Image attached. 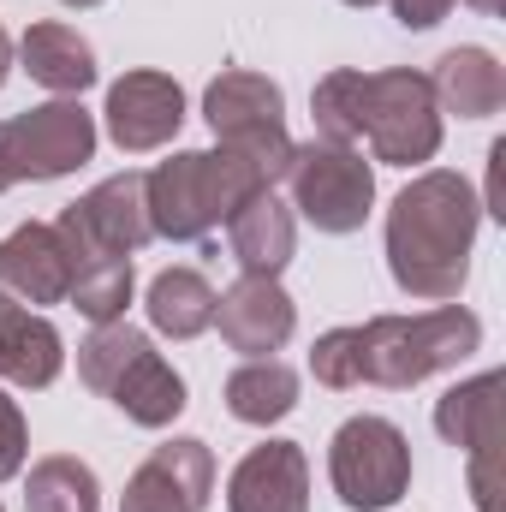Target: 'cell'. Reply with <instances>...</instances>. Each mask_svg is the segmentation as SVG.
<instances>
[{
	"instance_id": "obj_1",
	"label": "cell",
	"mask_w": 506,
	"mask_h": 512,
	"mask_svg": "<svg viewBox=\"0 0 506 512\" xmlns=\"http://www.w3.org/2000/svg\"><path fill=\"white\" fill-rule=\"evenodd\" d=\"M310 120L328 143H370V155L387 167H423L441 149V108L423 72H328L310 90Z\"/></svg>"
},
{
	"instance_id": "obj_2",
	"label": "cell",
	"mask_w": 506,
	"mask_h": 512,
	"mask_svg": "<svg viewBox=\"0 0 506 512\" xmlns=\"http://www.w3.org/2000/svg\"><path fill=\"white\" fill-rule=\"evenodd\" d=\"M483 227V203L465 173H417L387 209V268L405 298L447 304L465 292L471 245Z\"/></svg>"
},
{
	"instance_id": "obj_3",
	"label": "cell",
	"mask_w": 506,
	"mask_h": 512,
	"mask_svg": "<svg viewBox=\"0 0 506 512\" xmlns=\"http://www.w3.org/2000/svg\"><path fill=\"white\" fill-rule=\"evenodd\" d=\"M256 191H274V179L245 161L239 149H179L173 161L143 173V203H149V233L191 245L209 239L221 221H233Z\"/></svg>"
},
{
	"instance_id": "obj_4",
	"label": "cell",
	"mask_w": 506,
	"mask_h": 512,
	"mask_svg": "<svg viewBox=\"0 0 506 512\" xmlns=\"http://www.w3.org/2000/svg\"><path fill=\"white\" fill-rule=\"evenodd\" d=\"M483 346V322L465 304L423 316H370L358 328V376L376 387H417L441 370H459Z\"/></svg>"
},
{
	"instance_id": "obj_5",
	"label": "cell",
	"mask_w": 506,
	"mask_h": 512,
	"mask_svg": "<svg viewBox=\"0 0 506 512\" xmlns=\"http://www.w3.org/2000/svg\"><path fill=\"white\" fill-rule=\"evenodd\" d=\"M78 376L96 387L102 399H114L131 423H143V429H167L185 411V376L149 346L143 328H131L126 316L102 322L78 346Z\"/></svg>"
},
{
	"instance_id": "obj_6",
	"label": "cell",
	"mask_w": 506,
	"mask_h": 512,
	"mask_svg": "<svg viewBox=\"0 0 506 512\" xmlns=\"http://www.w3.org/2000/svg\"><path fill=\"white\" fill-rule=\"evenodd\" d=\"M286 191H292V209L316 227V233H358L370 221V203H376V173L370 161L352 149V143H328V137H310V143H292V161H286Z\"/></svg>"
},
{
	"instance_id": "obj_7",
	"label": "cell",
	"mask_w": 506,
	"mask_h": 512,
	"mask_svg": "<svg viewBox=\"0 0 506 512\" xmlns=\"http://www.w3.org/2000/svg\"><path fill=\"white\" fill-rule=\"evenodd\" d=\"M203 120L215 131L221 149H239L245 161H256L268 179L286 173L292 161V137H286V96L274 78L245 72V66H227L221 78H209L203 90Z\"/></svg>"
},
{
	"instance_id": "obj_8",
	"label": "cell",
	"mask_w": 506,
	"mask_h": 512,
	"mask_svg": "<svg viewBox=\"0 0 506 512\" xmlns=\"http://www.w3.org/2000/svg\"><path fill=\"white\" fill-rule=\"evenodd\" d=\"M328 477L334 495L352 512H381L411 489V441L387 417H346L328 441Z\"/></svg>"
},
{
	"instance_id": "obj_9",
	"label": "cell",
	"mask_w": 506,
	"mask_h": 512,
	"mask_svg": "<svg viewBox=\"0 0 506 512\" xmlns=\"http://www.w3.org/2000/svg\"><path fill=\"white\" fill-rule=\"evenodd\" d=\"M60 233V251H66V268L90 262V256H131L143 251L155 233H149V203H143V173L126 167L114 179H102L90 197L66 203V215L54 221Z\"/></svg>"
},
{
	"instance_id": "obj_10",
	"label": "cell",
	"mask_w": 506,
	"mask_h": 512,
	"mask_svg": "<svg viewBox=\"0 0 506 512\" xmlns=\"http://www.w3.org/2000/svg\"><path fill=\"white\" fill-rule=\"evenodd\" d=\"M0 155H6L12 185L18 179H66L96 155V120L72 96L42 102V108L0 126Z\"/></svg>"
},
{
	"instance_id": "obj_11",
	"label": "cell",
	"mask_w": 506,
	"mask_h": 512,
	"mask_svg": "<svg viewBox=\"0 0 506 512\" xmlns=\"http://www.w3.org/2000/svg\"><path fill=\"white\" fill-rule=\"evenodd\" d=\"M215 495V453L197 435L161 441L126 477L120 512H203Z\"/></svg>"
},
{
	"instance_id": "obj_12",
	"label": "cell",
	"mask_w": 506,
	"mask_h": 512,
	"mask_svg": "<svg viewBox=\"0 0 506 512\" xmlns=\"http://www.w3.org/2000/svg\"><path fill=\"white\" fill-rule=\"evenodd\" d=\"M108 137L120 143V155H149L167 149L185 126V90L167 72H126L108 84Z\"/></svg>"
},
{
	"instance_id": "obj_13",
	"label": "cell",
	"mask_w": 506,
	"mask_h": 512,
	"mask_svg": "<svg viewBox=\"0 0 506 512\" xmlns=\"http://www.w3.org/2000/svg\"><path fill=\"white\" fill-rule=\"evenodd\" d=\"M215 322H221V340L245 358H268L292 340L298 328V304L280 292V280H262V274H239L221 298H215Z\"/></svg>"
},
{
	"instance_id": "obj_14",
	"label": "cell",
	"mask_w": 506,
	"mask_h": 512,
	"mask_svg": "<svg viewBox=\"0 0 506 512\" xmlns=\"http://www.w3.org/2000/svg\"><path fill=\"white\" fill-rule=\"evenodd\" d=\"M227 512H310V459L298 441H262L227 477Z\"/></svg>"
},
{
	"instance_id": "obj_15",
	"label": "cell",
	"mask_w": 506,
	"mask_h": 512,
	"mask_svg": "<svg viewBox=\"0 0 506 512\" xmlns=\"http://www.w3.org/2000/svg\"><path fill=\"white\" fill-rule=\"evenodd\" d=\"M66 286H72V268L54 221H24L0 239V298L36 310V304H66Z\"/></svg>"
},
{
	"instance_id": "obj_16",
	"label": "cell",
	"mask_w": 506,
	"mask_h": 512,
	"mask_svg": "<svg viewBox=\"0 0 506 512\" xmlns=\"http://www.w3.org/2000/svg\"><path fill=\"white\" fill-rule=\"evenodd\" d=\"M429 90H435V108L441 114H459V120H495L506 102V66L489 48H447L429 72Z\"/></svg>"
},
{
	"instance_id": "obj_17",
	"label": "cell",
	"mask_w": 506,
	"mask_h": 512,
	"mask_svg": "<svg viewBox=\"0 0 506 512\" xmlns=\"http://www.w3.org/2000/svg\"><path fill=\"white\" fill-rule=\"evenodd\" d=\"M66 364L60 328L12 298H0V382L12 387H54Z\"/></svg>"
},
{
	"instance_id": "obj_18",
	"label": "cell",
	"mask_w": 506,
	"mask_h": 512,
	"mask_svg": "<svg viewBox=\"0 0 506 512\" xmlns=\"http://www.w3.org/2000/svg\"><path fill=\"white\" fill-rule=\"evenodd\" d=\"M227 239H233V262H239L245 274L280 280V268L298 251V215H292L274 191H256L251 203L227 221Z\"/></svg>"
},
{
	"instance_id": "obj_19",
	"label": "cell",
	"mask_w": 506,
	"mask_h": 512,
	"mask_svg": "<svg viewBox=\"0 0 506 512\" xmlns=\"http://www.w3.org/2000/svg\"><path fill=\"white\" fill-rule=\"evenodd\" d=\"M18 60H24V72H30L42 90L72 96V102L102 78L96 48H90L72 24H30V30L18 36Z\"/></svg>"
},
{
	"instance_id": "obj_20",
	"label": "cell",
	"mask_w": 506,
	"mask_h": 512,
	"mask_svg": "<svg viewBox=\"0 0 506 512\" xmlns=\"http://www.w3.org/2000/svg\"><path fill=\"white\" fill-rule=\"evenodd\" d=\"M435 429H441V441H453L465 453L501 447V370H483L471 382L447 387L435 399Z\"/></svg>"
},
{
	"instance_id": "obj_21",
	"label": "cell",
	"mask_w": 506,
	"mask_h": 512,
	"mask_svg": "<svg viewBox=\"0 0 506 512\" xmlns=\"http://www.w3.org/2000/svg\"><path fill=\"white\" fill-rule=\"evenodd\" d=\"M149 328L167 334V340H197L203 328H215V286L197 274V268H161L149 280Z\"/></svg>"
},
{
	"instance_id": "obj_22",
	"label": "cell",
	"mask_w": 506,
	"mask_h": 512,
	"mask_svg": "<svg viewBox=\"0 0 506 512\" xmlns=\"http://www.w3.org/2000/svg\"><path fill=\"white\" fill-rule=\"evenodd\" d=\"M227 411H233L239 423H256V429L292 417V411H298V370L280 364V358H251V364H239V370L227 376Z\"/></svg>"
},
{
	"instance_id": "obj_23",
	"label": "cell",
	"mask_w": 506,
	"mask_h": 512,
	"mask_svg": "<svg viewBox=\"0 0 506 512\" xmlns=\"http://www.w3.org/2000/svg\"><path fill=\"white\" fill-rule=\"evenodd\" d=\"M24 512H102V483H96V471L84 459L48 453V459L30 465Z\"/></svg>"
},
{
	"instance_id": "obj_24",
	"label": "cell",
	"mask_w": 506,
	"mask_h": 512,
	"mask_svg": "<svg viewBox=\"0 0 506 512\" xmlns=\"http://www.w3.org/2000/svg\"><path fill=\"white\" fill-rule=\"evenodd\" d=\"M66 304H78L84 322H120L131 304V256H90L72 268V286H66Z\"/></svg>"
},
{
	"instance_id": "obj_25",
	"label": "cell",
	"mask_w": 506,
	"mask_h": 512,
	"mask_svg": "<svg viewBox=\"0 0 506 512\" xmlns=\"http://www.w3.org/2000/svg\"><path fill=\"white\" fill-rule=\"evenodd\" d=\"M24 453H30L24 411H18V399H6V393H0V483L24 471Z\"/></svg>"
},
{
	"instance_id": "obj_26",
	"label": "cell",
	"mask_w": 506,
	"mask_h": 512,
	"mask_svg": "<svg viewBox=\"0 0 506 512\" xmlns=\"http://www.w3.org/2000/svg\"><path fill=\"white\" fill-rule=\"evenodd\" d=\"M447 6H453V0H393V18H399L405 30H435V24L447 18Z\"/></svg>"
},
{
	"instance_id": "obj_27",
	"label": "cell",
	"mask_w": 506,
	"mask_h": 512,
	"mask_svg": "<svg viewBox=\"0 0 506 512\" xmlns=\"http://www.w3.org/2000/svg\"><path fill=\"white\" fill-rule=\"evenodd\" d=\"M6 72H12V42H6V30H0V84H6Z\"/></svg>"
},
{
	"instance_id": "obj_28",
	"label": "cell",
	"mask_w": 506,
	"mask_h": 512,
	"mask_svg": "<svg viewBox=\"0 0 506 512\" xmlns=\"http://www.w3.org/2000/svg\"><path fill=\"white\" fill-rule=\"evenodd\" d=\"M465 6H477V12H501L506 0H465Z\"/></svg>"
},
{
	"instance_id": "obj_29",
	"label": "cell",
	"mask_w": 506,
	"mask_h": 512,
	"mask_svg": "<svg viewBox=\"0 0 506 512\" xmlns=\"http://www.w3.org/2000/svg\"><path fill=\"white\" fill-rule=\"evenodd\" d=\"M6 185H12V173H6V155H0V191H6Z\"/></svg>"
},
{
	"instance_id": "obj_30",
	"label": "cell",
	"mask_w": 506,
	"mask_h": 512,
	"mask_svg": "<svg viewBox=\"0 0 506 512\" xmlns=\"http://www.w3.org/2000/svg\"><path fill=\"white\" fill-rule=\"evenodd\" d=\"M60 6H78V12H84V6H102V0H60Z\"/></svg>"
},
{
	"instance_id": "obj_31",
	"label": "cell",
	"mask_w": 506,
	"mask_h": 512,
	"mask_svg": "<svg viewBox=\"0 0 506 512\" xmlns=\"http://www.w3.org/2000/svg\"><path fill=\"white\" fill-rule=\"evenodd\" d=\"M346 6H376V0H346Z\"/></svg>"
}]
</instances>
